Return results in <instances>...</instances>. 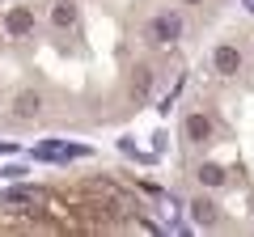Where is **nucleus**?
<instances>
[{
    "instance_id": "f257e3e1",
    "label": "nucleus",
    "mask_w": 254,
    "mask_h": 237,
    "mask_svg": "<svg viewBox=\"0 0 254 237\" xmlns=\"http://www.w3.org/2000/svg\"><path fill=\"white\" fill-rule=\"evenodd\" d=\"M233 0H0V136L98 131L187 76Z\"/></svg>"
},
{
    "instance_id": "f03ea898",
    "label": "nucleus",
    "mask_w": 254,
    "mask_h": 237,
    "mask_svg": "<svg viewBox=\"0 0 254 237\" xmlns=\"http://www.w3.org/2000/svg\"><path fill=\"white\" fill-rule=\"evenodd\" d=\"M174 182L208 233H254V21L203 43L178 93Z\"/></svg>"
},
{
    "instance_id": "7ed1b4c3",
    "label": "nucleus",
    "mask_w": 254,
    "mask_h": 237,
    "mask_svg": "<svg viewBox=\"0 0 254 237\" xmlns=\"http://www.w3.org/2000/svg\"><path fill=\"white\" fill-rule=\"evenodd\" d=\"M0 233H161L153 199L123 174H60L0 195Z\"/></svg>"
}]
</instances>
